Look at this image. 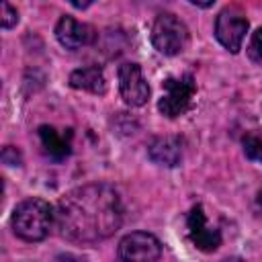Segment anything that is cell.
Wrapping results in <instances>:
<instances>
[{
    "label": "cell",
    "mask_w": 262,
    "mask_h": 262,
    "mask_svg": "<svg viewBox=\"0 0 262 262\" xmlns=\"http://www.w3.org/2000/svg\"><path fill=\"white\" fill-rule=\"evenodd\" d=\"M39 139H41V145L45 149V154L53 160H63L70 156L72 151V131L68 133H59L55 127H49V125H41L39 127Z\"/></svg>",
    "instance_id": "10"
},
{
    "label": "cell",
    "mask_w": 262,
    "mask_h": 262,
    "mask_svg": "<svg viewBox=\"0 0 262 262\" xmlns=\"http://www.w3.org/2000/svg\"><path fill=\"white\" fill-rule=\"evenodd\" d=\"M151 43L164 55H176L188 45V29L174 14H158L151 27Z\"/></svg>",
    "instance_id": "3"
},
{
    "label": "cell",
    "mask_w": 262,
    "mask_h": 262,
    "mask_svg": "<svg viewBox=\"0 0 262 262\" xmlns=\"http://www.w3.org/2000/svg\"><path fill=\"white\" fill-rule=\"evenodd\" d=\"M248 33V18L237 8H223L215 20V37L217 41L231 53L242 49L244 37Z\"/></svg>",
    "instance_id": "5"
},
{
    "label": "cell",
    "mask_w": 262,
    "mask_h": 262,
    "mask_svg": "<svg viewBox=\"0 0 262 262\" xmlns=\"http://www.w3.org/2000/svg\"><path fill=\"white\" fill-rule=\"evenodd\" d=\"M0 6H2V27L4 29H12L18 23V12L10 6L8 0H0Z\"/></svg>",
    "instance_id": "15"
},
{
    "label": "cell",
    "mask_w": 262,
    "mask_h": 262,
    "mask_svg": "<svg viewBox=\"0 0 262 262\" xmlns=\"http://www.w3.org/2000/svg\"><path fill=\"white\" fill-rule=\"evenodd\" d=\"M70 86L78 90H88L92 94H104L106 92V78L98 66H88L74 70L70 74Z\"/></svg>",
    "instance_id": "12"
},
{
    "label": "cell",
    "mask_w": 262,
    "mask_h": 262,
    "mask_svg": "<svg viewBox=\"0 0 262 262\" xmlns=\"http://www.w3.org/2000/svg\"><path fill=\"white\" fill-rule=\"evenodd\" d=\"M256 207H258V211H260V215H262V190H260L258 196H256Z\"/></svg>",
    "instance_id": "19"
},
{
    "label": "cell",
    "mask_w": 262,
    "mask_h": 262,
    "mask_svg": "<svg viewBox=\"0 0 262 262\" xmlns=\"http://www.w3.org/2000/svg\"><path fill=\"white\" fill-rule=\"evenodd\" d=\"M55 223L53 207L43 199H27L12 213V229L25 242H41L49 235Z\"/></svg>",
    "instance_id": "2"
},
{
    "label": "cell",
    "mask_w": 262,
    "mask_h": 262,
    "mask_svg": "<svg viewBox=\"0 0 262 262\" xmlns=\"http://www.w3.org/2000/svg\"><path fill=\"white\" fill-rule=\"evenodd\" d=\"M119 92L129 106H141L149 98V86L137 63H123L119 68Z\"/></svg>",
    "instance_id": "7"
},
{
    "label": "cell",
    "mask_w": 262,
    "mask_h": 262,
    "mask_svg": "<svg viewBox=\"0 0 262 262\" xmlns=\"http://www.w3.org/2000/svg\"><path fill=\"white\" fill-rule=\"evenodd\" d=\"M92 2H94V0H70V4L76 6V8H88Z\"/></svg>",
    "instance_id": "17"
},
{
    "label": "cell",
    "mask_w": 262,
    "mask_h": 262,
    "mask_svg": "<svg viewBox=\"0 0 262 262\" xmlns=\"http://www.w3.org/2000/svg\"><path fill=\"white\" fill-rule=\"evenodd\" d=\"M2 162L8 164V166H18L20 164V154L12 145H6L4 151H2Z\"/></svg>",
    "instance_id": "16"
},
{
    "label": "cell",
    "mask_w": 262,
    "mask_h": 262,
    "mask_svg": "<svg viewBox=\"0 0 262 262\" xmlns=\"http://www.w3.org/2000/svg\"><path fill=\"white\" fill-rule=\"evenodd\" d=\"M123 223L119 192L102 182L84 184L66 192L55 207V225L61 237L74 244H96L111 237Z\"/></svg>",
    "instance_id": "1"
},
{
    "label": "cell",
    "mask_w": 262,
    "mask_h": 262,
    "mask_svg": "<svg viewBox=\"0 0 262 262\" xmlns=\"http://www.w3.org/2000/svg\"><path fill=\"white\" fill-rule=\"evenodd\" d=\"M192 4H196V6H203V8H207V6H211L215 0H190Z\"/></svg>",
    "instance_id": "18"
},
{
    "label": "cell",
    "mask_w": 262,
    "mask_h": 262,
    "mask_svg": "<svg viewBox=\"0 0 262 262\" xmlns=\"http://www.w3.org/2000/svg\"><path fill=\"white\" fill-rule=\"evenodd\" d=\"M162 256V244L156 235L145 231H133L127 233L119 242V258L121 260H139V262H151Z\"/></svg>",
    "instance_id": "6"
},
{
    "label": "cell",
    "mask_w": 262,
    "mask_h": 262,
    "mask_svg": "<svg viewBox=\"0 0 262 262\" xmlns=\"http://www.w3.org/2000/svg\"><path fill=\"white\" fill-rule=\"evenodd\" d=\"M242 145H244V154H246L248 160L262 164V139H258L254 135H248V137H244Z\"/></svg>",
    "instance_id": "13"
},
{
    "label": "cell",
    "mask_w": 262,
    "mask_h": 262,
    "mask_svg": "<svg viewBox=\"0 0 262 262\" xmlns=\"http://www.w3.org/2000/svg\"><path fill=\"white\" fill-rule=\"evenodd\" d=\"M186 227H188V235H190L192 244L199 250L213 252V250H217L221 246V233L207 223V217H205V211H203L201 205H194L188 211Z\"/></svg>",
    "instance_id": "8"
},
{
    "label": "cell",
    "mask_w": 262,
    "mask_h": 262,
    "mask_svg": "<svg viewBox=\"0 0 262 262\" xmlns=\"http://www.w3.org/2000/svg\"><path fill=\"white\" fill-rule=\"evenodd\" d=\"M194 92H196V84L190 74H184L180 78H168L164 82V94L158 102L160 113L170 119L184 115L192 104Z\"/></svg>",
    "instance_id": "4"
},
{
    "label": "cell",
    "mask_w": 262,
    "mask_h": 262,
    "mask_svg": "<svg viewBox=\"0 0 262 262\" xmlns=\"http://www.w3.org/2000/svg\"><path fill=\"white\" fill-rule=\"evenodd\" d=\"M55 37L66 49H80L94 41V29L86 23L76 20L74 16H61L55 25Z\"/></svg>",
    "instance_id": "9"
},
{
    "label": "cell",
    "mask_w": 262,
    "mask_h": 262,
    "mask_svg": "<svg viewBox=\"0 0 262 262\" xmlns=\"http://www.w3.org/2000/svg\"><path fill=\"white\" fill-rule=\"evenodd\" d=\"M248 57L254 61V63H262V27H258L252 37H250V43H248Z\"/></svg>",
    "instance_id": "14"
},
{
    "label": "cell",
    "mask_w": 262,
    "mask_h": 262,
    "mask_svg": "<svg viewBox=\"0 0 262 262\" xmlns=\"http://www.w3.org/2000/svg\"><path fill=\"white\" fill-rule=\"evenodd\" d=\"M147 154L151 158V162L160 164V166H176L182 158V147H180V139L178 137H156L149 147Z\"/></svg>",
    "instance_id": "11"
}]
</instances>
